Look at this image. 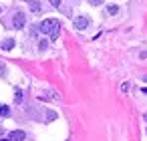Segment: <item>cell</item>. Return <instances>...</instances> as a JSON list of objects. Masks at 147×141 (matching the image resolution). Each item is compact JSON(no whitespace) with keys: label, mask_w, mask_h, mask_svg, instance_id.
<instances>
[{"label":"cell","mask_w":147,"mask_h":141,"mask_svg":"<svg viewBox=\"0 0 147 141\" xmlns=\"http://www.w3.org/2000/svg\"><path fill=\"white\" fill-rule=\"evenodd\" d=\"M38 28H40V32L49 34L51 40H57V38H59V32H61V22H59L57 18H47V20L40 22Z\"/></svg>","instance_id":"1"},{"label":"cell","mask_w":147,"mask_h":141,"mask_svg":"<svg viewBox=\"0 0 147 141\" xmlns=\"http://www.w3.org/2000/svg\"><path fill=\"white\" fill-rule=\"evenodd\" d=\"M24 22H26V16H24V12H16V14H14V20H12L14 28H24Z\"/></svg>","instance_id":"2"},{"label":"cell","mask_w":147,"mask_h":141,"mask_svg":"<svg viewBox=\"0 0 147 141\" xmlns=\"http://www.w3.org/2000/svg\"><path fill=\"white\" fill-rule=\"evenodd\" d=\"M8 139H10V141H24V139H26V133L20 131V129H16V131H10V133H8Z\"/></svg>","instance_id":"3"},{"label":"cell","mask_w":147,"mask_h":141,"mask_svg":"<svg viewBox=\"0 0 147 141\" xmlns=\"http://www.w3.org/2000/svg\"><path fill=\"white\" fill-rule=\"evenodd\" d=\"M87 26H89V18H87V16H77V18H75V28L85 30Z\"/></svg>","instance_id":"4"},{"label":"cell","mask_w":147,"mask_h":141,"mask_svg":"<svg viewBox=\"0 0 147 141\" xmlns=\"http://www.w3.org/2000/svg\"><path fill=\"white\" fill-rule=\"evenodd\" d=\"M2 49H4V51H12V49H14V40H12V38H6V40L2 43Z\"/></svg>","instance_id":"5"},{"label":"cell","mask_w":147,"mask_h":141,"mask_svg":"<svg viewBox=\"0 0 147 141\" xmlns=\"http://www.w3.org/2000/svg\"><path fill=\"white\" fill-rule=\"evenodd\" d=\"M0 117H10V107L0 105Z\"/></svg>","instance_id":"6"},{"label":"cell","mask_w":147,"mask_h":141,"mask_svg":"<svg viewBox=\"0 0 147 141\" xmlns=\"http://www.w3.org/2000/svg\"><path fill=\"white\" fill-rule=\"evenodd\" d=\"M14 103H16V105L22 103V91H20V89H16V93H14Z\"/></svg>","instance_id":"7"},{"label":"cell","mask_w":147,"mask_h":141,"mask_svg":"<svg viewBox=\"0 0 147 141\" xmlns=\"http://www.w3.org/2000/svg\"><path fill=\"white\" fill-rule=\"evenodd\" d=\"M117 12H119V6H115V4H113V6H107V14H111V16H115Z\"/></svg>","instance_id":"8"},{"label":"cell","mask_w":147,"mask_h":141,"mask_svg":"<svg viewBox=\"0 0 147 141\" xmlns=\"http://www.w3.org/2000/svg\"><path fill=\"white\" fill-rule=\"evenodd\" d=\"M30 10H32V12H40V4L36 2V0H32V2H30Z\"/></svg>","instance_id":"9"},{"label":"cell","mask_w":147,"mask_h":141,"mask_svg":"<svg viewBox=\"0 0 147 141\" xmlns=\"http://www.w3.org/2000/svg\"><path fill=\"white\" fill-rule=\"evenodd\" d=\"M47 45H49V40H45V38H42V40H40V45H38V49H40V51H45V49H47Z\"/></svg>","instance_id":"10"},{"label":"cell","mask_w":147,"mask_h":141,"mask_svg":"<svg viewBox=\"0 0 147 141\" xmlns=\"http://www.w3.org/2000/svg\"><path fill=\"white\" fill-rule=\"evenodd\" d=\"M129 87H131L129 83H123V85H121V91H123V93H127V91H129Z\"/></svg>","instance_id":"11"},{"label":"cell","mask_w":147,"mask_h":141,"mask_svg":"<svg viewBox=\"0 0 147 141\" xmlns=\"http://www.w3.org/2000/svg\"><path fill=\"white\" fill-rule=\"evenodd\" d=\"M89 2H91L93 6H99V4H103V0H89Z\"/></svg>","instance_id":"12"},{"label":"cell","mask_w":147,"mask_h":141,"mask_svg":"<svg viewBox=\"0 0 147 141\" xmlns=\"http://www.w3.org/2000/svg\"><path fill=\"white\" fill-rule=\"evenodd\" d=\"M49 2H51L53 6H59V4H61V0H49Z\"/></svg>","instance_id":"13"},{"label":"cell","mask_w":147,"mask_h":141,"mask_svg":"<svg viewBox=\"0 0 147 141\" xmlns=\"http://www.w3.org/2000/svg\"><path fill=\"white\" fill-rule=\"evenodd\" d=\"M143 93H145V95H147V87H145V89H143Z\"/></svg>","instance_id":"14"},{"label":"cell","mask_w":147,"mask_h":141,"mask_svg":"<svg viewBox=\"0 0 147 141\" xmlns=\"http://www.w3.org/2000/svg\"><path fill=\"white\" fill-rule=\"evenodd\" d=\"M24 2H32V0H24Z\"/></svg>","instance_id":"15"},{"label":"cell","mask_w":147,"mask_h":141,"mask_svg":"<svg viewBox=\"0 0 147 141\" xmlns=\"http://www.w3.org/2000/svg\"><path fill=\"white\" fill-rule=\"evenodd\" d=\"M145 81H147V75H145Z\"/></svg>","instance_id":"16"},{"label":"cell","mask_w":147,"mask_h":141,"mask_svg":"<svg viewBox=\"0 0 147 141\" xmlns=\"http://www.w3.org/2000/svg\"><path fill=\"white\" fill-rule=\"evenodd\" d=\"M145 119H147V117H145Z\"/></svg>","instance_id":"17"}]
</instances>
